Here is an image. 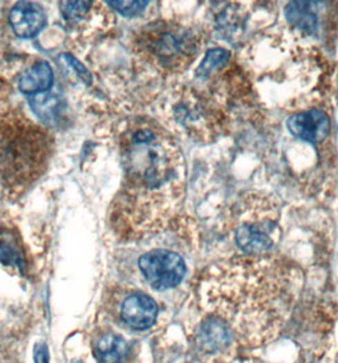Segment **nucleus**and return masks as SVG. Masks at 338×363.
<instances>
[{
    "instance_id": "obj_1",
    "label": "nucleus",
    "mask_w": 338,
    "mask_h": 363,
    "mask_svg": "<svg viewBox=\"0 0 338 363\" xmlns=\"http://www.w3.org/2000/svg\"><path fill=\"white\" fill-rule=\"evenodd\" d=\"M122 180L115 197L118 218L151 221L181 200L185 166L173 138L157 123L133 120L121 135Z\"/></svg>"
},
{
    "instance_id": "obj_2",
    "label": "nucleus",
    "mask_w": 338,
    "mask_h": 363,
    "mask_svg": "<svg viewBox=\"0 0 338 363\" xmlns=\"http://www.w3.org/2000/svg\"><path fill=\"white\" fill-rule=\"evenodd\" d=\"M53 138L19 110L0 118V184L21 194L46 171Z\"/></svg>"
},
{
    "instance_id": "obj_3",
    "label": "nucleus",
    "mask_w": 338,
    "mask_h": 363,
    "mask_svg": "<svg viewBox=\"0 0 338 363\" xmlns=\"http://www.w3.org/2000/svg\"><path fill=\"white\" fill-rule=\"evenodd\" d=\"M136 48L150 63L169 71L187 65L197 50L192 32L165 22L147 26L138 36Z\"/></svg>"
},
{
    "instance_id": "obj_4",
    "label": "nucleus",
    "mask_w": 338,
    "mask_h": 363,
    "mask_svg": "<svg viewBox=\"0 0 338 363\" xmlns=\"http://www.w3.org/2000/svg\"><path fill=\"white\" fill-rule=\"evenodd\" d=\"M139 268L149 285L159 291L180 285L186 274L183 259L178 254L168 250L144 254L139 259Z\"/></svg>"
},
{
    "instance_id": "obj_5",
    "label": "nucleus",
    "mask_w": 338,
    "mask_h": 363,
    "mask_svg": "<svg viewBox=\"0 0 338 363\" xmlns=\"http://www.w3.org/2000/svg\"><path fill=\"white\" fill-rule=\"evenodd\" d=\"M9 24L16 36L32 39L45 27L46 15L35 1H18L9 12Z\"/></svg>"
},
{
    "instance_id": "obj_6",
    "label": "nucleus",
    "mask_w": 338,
    "mask_h": 363,
    "mask_svg": "<svg viewBox=\"0 0 338 363\" xmlns=\"http://www.w3.org/2000/svg\"><path fill=\"white\" fill-rule=\"evenodd\" d=\"M288 129L291 134L306 142H322L330 133V118L326 112L313 109L291 116L288 120Z\"/></svg>"
},
{
    "instance_id": "obj_7",
    "label": "nucleus",
    "mask_w": 338,
    "mask_h": 363,
    "mask_svg": "<svg viewBox=\"0 0 338 363\" xmlns=\"http://www.w3.org/2000/svg\"><path fill=\"white\" fill-rule=\"evenodd\" d=\"M121 316L126 324L133 329H149L157 320V303L145 293H131L122 302Z\"/></svg>"
},
{
    "instance_id": "obj_8",
    "label": "nucleus",
    "mask_w": 338,
    "mask_h": 363,
    "mask_svg": "<svg viewBox=\"0 0 338 363\" xmlns=\"http://www.w3.org/2000/svg\"><path fill=\"white\" fill-rule=\"evenodd\" d=\"M54 83V73L48 62H37L19 76L18 87L26 95L46 92Z\"/></svg>"
},
{
    "instance_id": "obj_9",
    "label": "nucleus",
    "mask_w": 338,
    "mask_h": 363,
    "mask_svg": "<svg viewBox=\"0 0 338 363\" xmlns=\"http://www.w3.org/2000/svg\"><path fill=\"white\" fill-rule=\"evenodd\" d=\"M236 244L248 253H263L272 246V240L256 226H243L236 231Z\"/></svg>"
},
{
    "instance_id": "obj_10",
    "label": "nucleus",
    "mask_w": 338,
    "mask_h": 363,
    "mask_svg": "<svg viewBox=\"0 0 338 363\" xmlns=\"http://www.w3.org/2000/svg\"><path fill=\"white\" fill-rule=\"evenodd\" d=\"M127 353L125 339L116 334H107L97 344V355L103 363H120Z\"/></svg>"
},
{
    "instance_id": "obj_11",
    "label": "nucleus",
    "mask_w": 338,
    "mask_h": 363,
    "mask_svg": "<svg viewBox=\"0 0 338 363\" xmlns=\"http://www.w3.org/2000/svg\"><path fill=\"white\" fill-rule=\"evenodd\" d=\"M288 21L304 31H314L318 19L308 1H290L285 9Z\"/></svg>"
},
{
    "instance_id": "obj_12",
    "label": "nucleus",
    "mask_w": 338,
    "mask_h": 363,
    "mask_svg": "<svg viewBox=\"0 0 338 363\" xmlns=\"http://www.w3.org/2000/svg\"><path fill=\"white\" fill-rule=\"evenodd\" d=\"M0 263L18 269L24 268V253L8 232H0Z\"/></svg>"
},
{
    "instance_id": "obj_13",
    "label": "nucleus",
    "mask_w": 338,
    "mask_h": 363,
    "mask_svg": "<svg viewBox=\"0 0 338 363\" xmlns=\"http://www.w3.org/2000/svg\"><path fill=\"white\" fill-rule=\"evenodd\" d=\"M229 51L224 50V48H210L207 50L206 55H205L204 60L200 64V67L197 68V77H209L210 74H213L214 71L219 69L224 64L228 62Z\"/></svg>"
},
{
    "instance_id": "obj_14",
    "label": "nucleus",
    "mask_w": 338,
    "mask_h": 363,
    "mask_svg": "<svg viewBox=\"0 0 338 363\" xmlns=\"http://www.w3.org/2000/svg\"><path fill=\"white\" fill-rule=\"evenodd\" d=\"M62 15L66 21H80L88 16L93 6L92 1H62Z\"/></svg>"
},
{
    "instance_id": "obj_15",
    "label": "nucleus",
    "mask_w": 338,
    "mask_h": 363,
    "mask_svg": "<svg viewBox=\"0 0 338 363\" xmlns=\"http://www.w3.org/2000/svg\"><path fill=\"white\" fill-rule=\"evenodd\" d=\"M201 338L205 347L215 348L227 340V332L220 325L210 324L201 330Z\"/></svg>"
},
{
    "instance_id": "obj_16",
    "label": "nucleus",
    "mask_w": 338,
    "mask_h": 363,
    "mask_svg": "<svg viewBox=\"0 0 338 363\" xmlns=\"http://www.w3.org/2000/svg\"><path fill=\"white\" fill-rule=\"evenodd\" d=\"M107 4L110 6L111 8L118 10L120 15L125 17H135L142 15V12L147 8V6L149 4V1H115L111 0L107 1Z\"/></svg>"
},
{
    "instance_id": "obj_17",
    "label": "nucleus",
    "mask_w": 338,
    "mask_h": 363,
    "mask_svg": "<svg viewBox=\"0 0 338 363\" xmlns=\"http://www.w3.org/2000/svg\"><path fill=\"white\" fill-rule=\"evenodd\" d=\"M62 57L65 60V63L68 64L71 68H73L74 71H77V74H78L80 79H82L86 85L89 86V85L92 83V76H91V73H89L82 64L79 63L75 57H73V56L69 55V54H64Z\"/></svg>"
},
{
    "instance_id": "obj_18",
    "label": "nucleus",
    "mask_w": 338,
    "mask_h": 363,
    "mask_svg": "<svg viewBox=\"0 0 338 363\" xmlns=\"http://www.w3.org/2000/svg\"><path fill=\"white\" fill-rule=\"evenodd\" d=\"M10 110V87L4 79L0 78V118Z\"/></svg>"
},
{
    "instance_id": "obj_19",
    "label": "nucleus",
    "mask_w": 338,
    "mask_h": 363,
    "mask_svg": "<svg viewBox=\"0 0 338 363\" xmlns=\"http://www.w3.org/2000/svg\"><path fill=\"white\" fill-rule=\"evenodd\" d=\"M35 362L48 363V351L46 344L39 343L35 349Z\"/></svg>"
}]
</instances>
